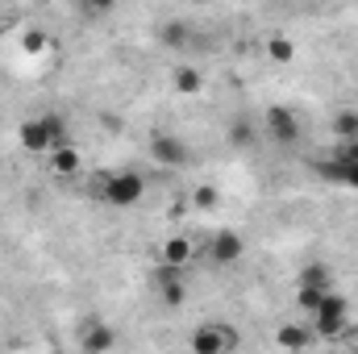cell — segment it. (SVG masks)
Instances as JSON below:
<instances>
[{
    "label": "cell",
    "instance_id": "6da1fadb",
    "mask_svg": "<svg viewBox=\"0 0 358 354\" xmlns=\"http://www.w3.org/2000/svg\"><path fill=\"white\" fill-rule=\"evenodd\" d=\"M17 142H21L25 155H50L55 146L67 142V134H63V121L59 117H34V121H21Z\"/></svg>",
    "mask_w": 358,
    "mask_h": 354
},
{
    "label": "cell",
    "instance_id": "7a4b0ae2",
    "mask_svg": "<svg viewBox=\"0 0 358 354\" xmlns=\"http://www.w3.org/2000/svg\"><path fill=\"white\" fill-rule=\"evenodd\" d=\"M100 196L108 204H117V208H129V204H138L146 196V179L138 171H117V176H108L100 183Z\"/></svg>",
    "mask_w": 358,
    "mask_h": 354
},
{
    "label": "cell",
    "instance_id": "3957f363",
    "mask_svg": "<svg viewBox=\"0 0 358 354\" xmlns=\"http://www.w3.org/2000/svg\"><path fill=\"white\" fill-rule=\"evenodd\" d=\"M308 313H313V330H317V334H325V338H334V334H342V330H346V300H342L334 288H329V292L308 309Z\"/></svg>",
    "mask_w": 358,
    "mask_h": 354
},
{
    "label": "cell",
    "instance_id": "277c9868",
    "mask_svg": "<svg viewBox=\"0 0 358 354\" xmlns=\"http://www.w3.org/2000/svg\"><path fill=\"white\" fill-rule=\"evenodd\" d=\"M234 346H238V334L217 325V321H208V325H200L192 334V351L196 354H221V351H234Z\"/></svg>",
    "mask_w": 358,
    "mask_h": 354
},
{
    "label": "cell",
    "instance_id": "5b68a950",
    "mask_svg": "<svg viewBox=\"0 0 358 354\" xmlns=\"http://www.w3.org/2000/svg\"><path fill=\"white\" fill-rule=\"evenodd\" d=\"M242 255H246V238H242L238 229H217V234L208 238V259H213V263L229 267V263H238Z\"/></svg>",
    "mask_w": 358,
    "mask_h": 354
},
{
    "label": "cell",
    "instance_id": "8992f818",
    "mask_svg": "<svg viewBox=\"0 0 358 354\" xmlns=\"http://www.w3.org/2000/svg\"><path fill=\"white\" fill-rule=\"evenodd\" d=\"M267 134L279 142V146H296V138H300L296 113H292V108H271L267 113Z\"/></svg>",
    "mask_w": 358,
    "mask_h": 354
},
{
    "label": "cell",
    "instance_id": "52a82bcc",
    "mask_svg": "<svg viewBox=\"0 0 358 354\" xmlns=\"http://www.w3.org/2000/svg\"><path fill=\"white\" fill-rule=\"evenodd\" d=\"M317 176L329 179V183H342V187H358V163H355V159H342V155H334V159L317 163Z\"/></svg>",
    "mask_w": 358,
    "mask_h": 354
},
{
    "label": "cell",
    "instance_id": "ba28073f",
    "mask_svg": "<svg viewBox=\"0 0 358 354\" xmlns=\"http://www.w3.org/2000/svg\"><path fill=\"white\" fill-rule=\"evenodd\" d=\"M150 155H155L163 167H179V163L187 159V146L179 142L176 134H155V138H150Z\"/></svg>",
    "mask_w": 358,
    "mask_h": 354
},
{
    "label": "cell",
    "instance_id": "9c48e42d",
    "mask_svg": "<svg viewBox=\"0 0 358 354\" xmlns=\"http://www.w3.org/2000/svg\"><path fill=\"white\" fill-rule=\"evenodd\" d=\"M46 163L55 167V176H76V171H80V155H76L67 142H63V146H55V150L46 155Z\"/></svg>",
    "mask_w": 358,
    "mask_h": 354
},
{
    "label": "cell",
    "instance_id": "30bf717a",
    "mask_svg": "<svg viewBox=\"0 0 358 354\" xmlns=\"http://www.w3.org/2000/svg\"><path fill=\"white\" fill-rule=\"evenodd\" d=\"M159 259H163V267H187L192 263V242L187 238H167Z\"/></svg>",
    "mask_w": 358,
    "mask_h": 354
},
{
    "label": "cell",
    "instance_id": "8fae6325",
    "mask_svg": "<svg viewBox=\"0 0 358 354\" xmlns=\"http://www.w3.org/2000/svg\"><path fill=\"white\" fill-rule=\"evenodd\" d=\"M113 342H117V334H113V330H104V325H96L92 334L80 338V346H84V351H108Z\"/></svg>",
    "mask_w": 358,
    "mask_h": 354
},
{
    "label": "cell",
    "instance_id": "7c38bea8",
    "mask_svg": "<svg viewBox=\"0 0 358 354\" xmlns=\"http://www.w3.org/2000/svg\"><path fill=\"white\" fill-rule=\"evenodd\" d=\"M334 134H338V142H350V138H358V113H338Z\"/></svg>",
    "mask_w": 358,
    "mask_h": 354
},
{
    "label": "cell",
    "instance_id": "4fadbf2b",
    "mask_svg": "<svg viewBox=\"0 0 358 354\" xmlns=\"http://www.w3.org/2000/svg\"><path fill=\"white\" fill-rule=\"evenodd\" d=\"M176 88L183 96H196L200 92V71H192V67H176Z\"/></svg>",
    "mask_w": 358,
    "mask_h": 354
},
{
    "label": "cell",
    "instance_id": "5bb4252c",
    "mask_svg": "<svg viewBox=\"0 0 358 354\" xmlns=\"http://www.w3.org/2000/svg\"><path fill=\"white\" fill-rule=\"evenodd\" d=\"M267 50H271V59H275V63H292V59H296V46H292L287 38H271Z\"/></svg>",
    "mask_w": 358,
    "mask_h": 354
},
{
    "label": "cell",
    "instance_id": "9a60e30c",
    "mask_svg": "<svg viewBox=\"0 0 358 354\" xmlns=\"http://www.w3.org/2000/svg\"><path fill=\"white\" fill-rule=\"evenodd\" d=\"M163 42H171V46H183V42H187V29H183V25H167V29H163Z\"/></svg>",
    "mask_w": 358,
    "mask_h": 354
},
{
    "label": "cell",
    "instance_id": "2e32d148",
    "mask_svg": "<svg viewBox=\"0 0 358 354\" xmlns=\"http://www.w3.org/2000/svg\"><path fill=\"white\" fill-rule=\"evenodd\" d=\"M279 342H283V346H304V342H308V334H300V330H283V334H279Z\"/></svg>",
    "mask_w": 358,
    "mask_h": 354
},
{
    "label": "cell",
    "instance_id": "e0dca14e",
    "mask_svg": "<svg viewBox=\"0 0 358 354\" xmlns=\"http://www.w3.org/2000/svg\"><path fill=\"white\" fill-rule=\"evenodd\" d=\"M42 46H46V34L29 29V34H25V50H42Z\"/></svg>",
    "mask_w": 358,
    "mask_h": 354
},
{
    "label": "cell",
    "instance_id": "ac0fdd59",
    "mask_svg": "<svg viewBox=\"0 0 358 354\" xmlns=\"http://www.w3.org/2000/svg\"><path fill=\"white\" fill-rule=\"evenodd\" d=\"M196 204H200V208H213V204H217V192H213V187H200V192H196Z\"/></svg>",
    "mask_w": 358,
    "mask_h": 354
},
{
    "label": "cell",
    "instance_id": "d6986e66",
    "mask_svg": "<svg viewBox=\"0 0 358 354\" xmlns=\"http://www.w3.org/2000/svg\"><path fill=\"white\" fill-rule=\"evenodd\" d=\"M234 142H238V146H250L255 138H250V129H246V125H234Z\"/></svg>",
    "mask_w": 358,
    "mask_h": 354
},
{
    "label": "cell",
    "instance_id": "ffe728a7",
    "mask_svg": "<svg viewBox=\"0 0 358 354\" xmlns=\"http://www.w3.org/2000/svg\"><path fill=\"white\" fill-rule=\"evenodd\" d=\"M113 4H117V0H92L88 8H96V13H100V8H113Z\"/></svg>",
    "mask_w": 358,
    "mask_h": 354
}]
</instances>
